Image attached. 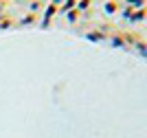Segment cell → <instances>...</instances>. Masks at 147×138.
Segmentation results:
<instances>
[{
  "label": "cell",
  "instance_id": "cell-1",
  "mask_svg": "<svg viewBox=\"0 0 147 138\" xmlns=\"http://www.w3.org/2000/svg\"><path fill=\"white\" fill-rule=\"evenodd\" d=\"M105 11H108V13L117 11V5H112V2H110V5H105Z\"/></svg>",
  "mask_w": 147,
  "mask_h": 138
}]
</instances>
